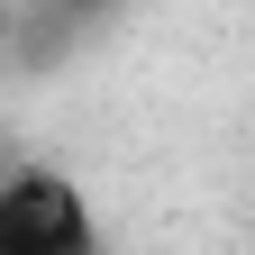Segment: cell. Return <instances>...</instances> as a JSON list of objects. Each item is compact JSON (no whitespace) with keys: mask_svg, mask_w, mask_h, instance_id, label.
I'll use <instances>...</instances> for the list:
<instances>
[{"mask_svg":"<svg viewBox=\"0 0 255 255\" xmlns=\"http://www.w3.org/2000/svg\"><path fill=\"white\" fill-rule=\"evenodd\" d=\"M0 255H101V210L64 164H0Z\"/></svg>","mask_w":255,"mask_h":255,"instance_id":"1","label":"cell"},{"mask_svg":"<svg viewBox=\"0 0 255 255\" xmlns=\"http://www.w3.org/2000/svg\"><path fill=\"white\" fill-rule=\"evenodd\" d=\"M9 37H18V9H0V46H9Z\"/></svg>","mask_w":255,"mask_h":255,"instance_id":"2","label":"cell"}]
</instances>
